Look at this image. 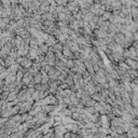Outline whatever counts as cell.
Returning a JSON list of instances; mask_svg holds the SVG:
<instances>
[{"label": "cell", "instance_id": "obj_1", "mask_svg": "<svg viewBox=\"0 0 138 138\" xmlns=\"http://www.w3.org/2000/svg\"><path fill=\"white\" fill-rule=\"evenodd\" d=\"M23 84H27L30 82V81L32 80V74L30 73V72H27V73H24V76H23Z\"/></svg>", "mask_w": 138, "mask_h": 138}, {"label": "cell", "instance_id": "obj_2", "mask_svg": "<svg viewBox=\"0 0 138 138\" xmlns=\"http://www.w3.org/2000/svg\"><path fill=\"white\" fill-rule=\"evenodd\" d=\"M20 64H22L23 67H26V68H30V67H31V65H32V63H31V60H30V59H27V58H24V57H23Z\"/></svg>", "mask_w": 138, "mask_h": 138}, {"label": "cell", "instance_id": "obj_3", "mask_svg": "<svg viewBox=\"0 0 138 138\" xmlns=\"http://www.w3.org/2000/svg\"><path fill=\"white\" fill-rule=\"evenodd\" d=\"M63 52H64V56L65 57H70V58H73V54H72L71 50L68 48V46H65L64 49H63Z\"/></svg>", "mask_w": 138, "mask_h": 138}, {"label": "cell", "instance_id": "obj_4", "mask_svg": "<svg viewBox=\"0 0 138 138\" xmlns=\"http://www.w3.org/2000/svg\"><path fill=\"white\" fill-rule=\"evenodd\" d=\"M95 35L98 39H102V38H106L107 37V31H102L100 29H96L95 30Z\"/></svg>", "mask_w": 138, "mask_h": 138}, {"label": "cell", "instance_id": "obj_5", "mask_svg": "<svg viewBox=\"0 0 138 138\" xmlns=\"http://www.w3.org/2000/svg\"><path fill=\"white\" fill-rule=\"evenodd\" d=\"M126 64L130 66V68H132V69H136L137 68V62L136 60H132L131 58H127L126 59Z\"/></svg>", "mask_w": 138, "mask_h": 138}, {"label": "cell", "instance_id": "obj_6", "mask_svg": "<svg viewBox=\"0 0 138 138\" xmlns=\"http://www.w3.org/2000/svg\"><path fill=\"white\" fill-rule=\"evenodd\" d=\"M41 78H42L41 74L37 72V73L35 74V80H34L35 81V84H36V83H40L41 82Z\"/></svg>", "mask_w": 138, "mask_h": 138}, {"label": "cell", "instance_id": "obj_7", "mask_svg": "<svg viewBox=\"0 0 138 138\" xmlns=\"http://www.w3.org/2000/svg\"><path fill=\"white\" fill-rule=\"evenodd\" d=\"M38 1H43V0H38Z\"/></svg>", "mask_w": 138, "mask_h": 138}]
</instances>
